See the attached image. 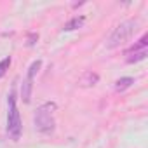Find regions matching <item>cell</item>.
Listing matches in <instances>:
<instances>
[{"label":"cell","mask_w":148,"mask_h":148,"mask_svg":"<svg viewBox=\"0 0 148 148\" xmlns=\"http://www.w3.org/2000/svg\"><path fill=\"white\" fill-rule=\"evenodd\" d=\"M146 45H148V35L145 33L132 47H129L127 51H125V54H132V52H139V51H146Z\"/></svg>","instance_id":"6"},{"label":"cell","mask_w":148,"mask_h":148,"mask_svg":"<svg viewBox=\"0 0 148 148\" xmlns=\"http://www.w3.org/2000/svg\"><path fill=\"white\" fill-rule=\"evenodd\" d=\"M54 110H56L54 103H44L42 106L37 108L35 117H33V124H35V129L38 132L51 134L54 131V117H52Z\"/></svg>","instance_id":"2"},{"label":"cell","mask_w":148,"mask_h":148,"mask_svg":"<svg viewBox=\"0 0 148 148\" xmlns=\"http://www.w3.org/2000/svg\"><path fill=\"white\" fill-rule=\"evenodd\" d=\"M84 21H86V18H84V16H75L73 19H70V21L64 25V28H63V30H66V32L77 30V28H80V26L84 25Z\"/></svg>","instance_id":"7"},{"label":"cell","mask_w":148,"mask_h":148,"mask_svg":"<svg viewBox=\"0 0 148 148\" xmlns=\"http://www.w3.org/2000/svg\"><path fill=\"white\" fill-rule=\"evenodd\" d=\"M7 106H9V112H7V134L12 141H18L21 138V117H19V112H18V105H16V91H11L9 98H7Z\"/></svg>","instance_id":"1"},{"label":"cell","mask_w":148,"mask_h":148,"mask_svg":"<svg viewBox=\"0 0 148 148\" xmlns=\"http://www.w3.org/2000/svg\"><path fill=\"white\" fill-rule=\"evenodd\" d=\"M35 40H38V35L37 33H32L28 37V45H35Z\"/></svg>","instance_id":"11"},{"label":"cell","mask_w":148,"mask_h":148,"mask_svg":"<svg viewBox=\"0 0 148 148\" xmlns=\"http://www.w3.org/2000/svg\"><path fill=\"white\" fill-rule=\"evenodd\" d=\"M132 84H134V79H132V77H122V79H119V80L115 82V91L122 92V91L129 89Z\"/></svg>","instance_id":"8"},{"label":"cell","mask_w":148,"mask_h":148,"mask_svg":"<svg viewBox=\"0 0 148 148\" xmlns=\"http://www.w3.org/2000/svg\"><path fill=\"white\" fill-rule=\"evenodd\" d=\"M98 80H99V75H98V73H94V71H86L84 75L80 77L79 84H80L82 87H91V86H96Z\"/></svg>","instance_id":"5"},{"label":"cell","mask_w":148,"mask_h":148,"mask_svg":"<svg viewBox=\"0 0 148 148\" xmlns=\"http://www.w3.org/2000/svg\"><path fill=\"white\" fill-rule=\"evenodd\" d=\"M127 56V63H138V61H143L146 58V51H139V52H132V54H125Z\"/></svg>","instance_id":"9"},{"label":"cell","mask_w":148,"mask_h":148,"mask_svg":"<svg viewBox=\"0 0 148 148\" xmlns=\"http://www.w3.org/2000/svg\"><path fill=\"white\" fill-rule=\"evenodd\" d=\"M40 66H42V61L37 59V61H33V63L30 64V68H28V75H26V79H25V82H23V87H21V98H23L25 103H30V99H32L33 77H35V73L38 71Z\"/></svg>","instance_id":"4"},{"label":"cell","mask_w":148,"mask_h":148,"mask_svg":"<svg viewBox=\"0 0 148 148\" xmlns=\"http://www.w3.org/2000/svg\"><path fill=\"white\" fill-rule=\"evenodd\" d=\"M9 66H11V58L7 56V58H4L2 61H0V79L5 75V71L9 70Z\"/></svg>","instance_id":"10"},{"label":"cell","mask_w":148,"mask_h":148,"mask_svg":"<svg viewBox=\"0 0 148 148\" xmlns=\"http://www.w3.org/2000/svg\"><path fill=\"white\" fill-rule=\"evenodd\" d=\"M136 26H138V21H136V19H127V21L120 23V25L112 32V35H110V38H108V47H110V49H115V47L125 44V42L134 35Z\"/></svg>","instance_id":"3"}]
</instances>
